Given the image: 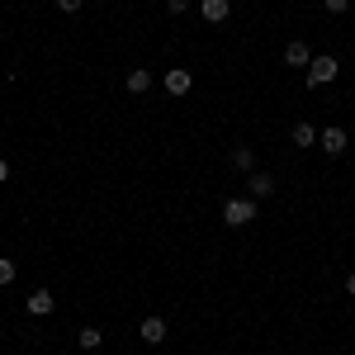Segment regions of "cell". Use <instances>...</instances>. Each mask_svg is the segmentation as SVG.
I'll use <instances>...</instances> for the list:
<instances>
[{"mask_svg": "<svg viewBox=\"0 0 355 355\" xmlns=\"http://www.w3.org/2000/svg\"><path fill=\"white\" fill-rule=\"evenodd\" d=\"M147 90H152V71L147 67H133L128 71V95H147Z\"/></svg>", "mask_w": 355, "mask_h": 355, "instance_id": "8", "label": "cell"}, {"mask_svg": "<svg viewBox=\"0 0 355 355\" xmlns=\"http://www.w3.org/2000/svg\"><path fill=\"white\" fill-rule=\"evenodd\" d=\"M251 218H256V199H227L223 204V223L227 227H246Z\"/></svg>", "mask_w": 355, "mask_h": 355, "instance_id": "2", "label": "cell"}, {"mask_svg": "<svg viewBox=\"0 0 355 355\" xmlns=\"http://www.w3.org/2000/svg\"><path fill=\"white\" fill-rule=\"evenodd\" d=\"M0 284H15V261L10 256H0Z\"/></svg>", "mask_w": 355, "mask_h": 355, "instance_id": "14", "label": "cell"}, {"mask_svg": "<svg viewBox=\"0 0 355 355\" xmlns=\"http://www.w3.org/2000/svg\"><path fill=\"white\" fill-rule=\"evenodd\" d=\"M318 147H322L327 157H341V152L351 147V137H346V128H336V123H331V128H322V133H318Z\"/></svg>", "mask_w": 355, "mask_h": 355, "instance_id": "3", "label": "cell"}, {"mask_svg": "<svg viewBox=\"0 0 355 355\" xmlns=\"http://www.w3.org/2000/svg\"><path fill=\"white\" fill-rule=\"evenodd\" d=\"M289 142H294V147H318V128H313V123H294Z\"/></svg>", "mask_w": 355, "mask_h": 355, "instance_id": "10", "label": "cell"}, {"mask_svg": "<svg viewBox=\"0 0 355 355\" xmlns=\"http://www.w3.org/2000/svg\"><path fill=\"white\" fill-rule=\"evenodd\" d=\"M199 10H204L209 24H223V19L232 15V0H199Z\"/></svg>", "mask_w": 355, "mask_h": 355, "instance_id": "7", "label": "cell"}, {"mask_svg": "<svg viewBox=\"0 0 355 355\" xmlns=\"http://www.w3.org/2000/svg\"><path fill=\"white\" fill-rule=\"evenodd\" d=\"M246 190H251V199H270V194H275V175L251 171V175H246Z\"/></svg>", "mask_w": 355, "mask_h": 355, "instance_id": "5", "label": "cell"}, {"mask_svg": "<svg viewBox=\"0 0 355 355\" xmlns=\"http://www.w3.org/2000/svg\"><path fill=\"white\" fill-rule=\"evenodd\" d=\"M336 76H341V62H336L331 53H318L313 62H308V85H313V90L327 85V81H336Z\"/></svg>", "mask_w": 355, "mask_h": 355, "instance_id": "1", "label": "cell"}, {"mask_svg": "<svg viewBox=\"0 0 355 355\" xmlns=\"http://www.w3.org/2000/svg\"><path fill=\"white\" fill-rule=\"evenodd\" d=\"M190 85H194V76L185 67H171L166 71V95H190Z\"/></svg>", "mask_w": 355, "mask_h": 355, "instance_id": "4", "label": "cell"}, {"mask_svg": "<svg viewBox=\"0 0 355 355\" xmlns=\"http://www.w3.org/2000/svg\"><path fill=\"white\" fill-rule=\"evenodd\" d=\"M166 10H171V15H185V10H190V0H166Z\"/></svg>", "mask_w": 355, "mask_h": 355, "instance_id": "17", "label": "cell"}, {"mask_svg": "<svg viewBox=\"0 0 355 355\" xmlns=\"http://www.w3.org/2000/svg\"><path fill=\"white\" fill-rule=\"evenodd\" d=\"M85 355H100V351H85Z\"/></svg>", "mask_w": 355, "mask_h": 355, "instance_id": "21", "label": "cell"}, {"mask_svg": "<svg viewBox=\"0 0 355 355\" xmlns=\"http://www.w3.org/2000/svg\"><path fill=\"white\" fill-rule=\"evenodd\" d=\"M100 336H105L100 327H81V331H76V341H81V351H100Z\"/></svg>", "mask_w": 355, "mask_h": 355, "instance_id": "13", "label": "cell"}, {"mask_svg": "<svg viewBox=\"0 0 355 355\" xmlns=\"http://www.w3.org/2000/svg\"><path fill=\"white\" fill-rule=\"evenodd\" d=\"M284 62H289V67H308V62H313L308 43H289V48H284Z\"/></svg>", "mask_w": 355, "mask_h": 355, "instance_id": "11", "label": "cell"}, {"mask_svg": "<svg viewBox=\"0 0 355 355\" xmlns=\"http://www.w3.org/2000/svg\"><path fill=\"white\" fill-rule=\"evenodd\" d=\"M346 294H355V270H351V275H346Z\"/></svg>", "mask_w": 355, "mask_h": 355, "instance_id": "19", "label": "cell"}, {"mask_svg": "<svg viewBox=\"0 0 355 355\" xmlns=\"http://www.w3.org/2000/svg\"><path fill=\"white\" fill-rule=\"evenodd\" d=\"M28 313H33V318H48V313H53V294H48V289H33V294H28Z\"/></svg>", "mask_w": 355, "mask_h": 355, "instance_id": "9", "label": "cell"}, {"mask_svg": "<svg viewBox=\"0 0 355 355\" xmlns=\"http://www.w3.org/2000/svg\"><path fill=\"white\" fill-rule=\"evenodd\" d=\"M5 180H10V162H0V185H5Z\"/></svg>", "mask_w": 355, "mask_h": 355, "instance_id": "18", "label": "cell"}, {"mask_svg": "<svg viewBox=\"0 0 355 355\" xmlns=\"http://www.w3.org/2000/svg\"><path fill=\"white\" fill-rule=\"evenodd\" d=\"M351 5H355V0H351Z\"/></svg>", "mask_w": 355, "mask_h": 355, "instance_id": "22", "label": "cell"}, {"mask_svg": "<svg viewBox=\"0 0 355 355\" xmlns=\"http://www.w3.org/2000/svg\"><path fill=\"white\" fill-rule=\"evenodd\" d=\"M322 5H327L331 15H346V10H351V0H322Z\"/></svg>", "mask_w": 355, "mask_h": 355, "instance_id": "16", "label": "cell"}, {"mask_svg": "<svg viewBox=\"0 0 355 355\" xmlns=\"http://www.w3.org/2000/svg\"><path fill=\"white\" fill-rule=\"evenodd\" d=\"M232 166H237L242 175H251V171H256V152H251V147H232Z\"/></svg>", "mask_w": 355, "mask_h": 355, "instance_id": "12", "label": "cell"}, {"mask_svg": "<svg viewBox=\"0 0 355 355\" xmlns=\"http://www.w3.org/2000/svg\"><path fill=\"white\" fill-rule=\"evenodd\" d=\"M81 5H85V0H57V10H62V15H76Z\"/></svg>", "mask_w": 355, "mask_h": 355, "instance_id": "15", "label": "cell"}, {"mask_svg": "<svg viewBox=\"0 0 355 355\" xmlns=\"http://www.w3.org/2000/svg\"><path fill=\"white\" fill-rule=\"evenodd\" d=\"M137 336H142L147 346H162V341H166V318H142Z\"/></svg>", "mask_w": 355, "mask_h": 355, "instance_id": "6", "label": "cell"}, {"mask_svg": "<svg viewBox=\"0 0 355 355\" xmlns=\"http://www.w3.org/2000/svg\"><path fill=\"white\" fill-rule=\"evenodd\" d=\"M0 336H5V322H0Z\"/></svg>", "mask_w": 355, "mask_h": 355, "instance_id": "20", "label": "cell"}]
</instances>
